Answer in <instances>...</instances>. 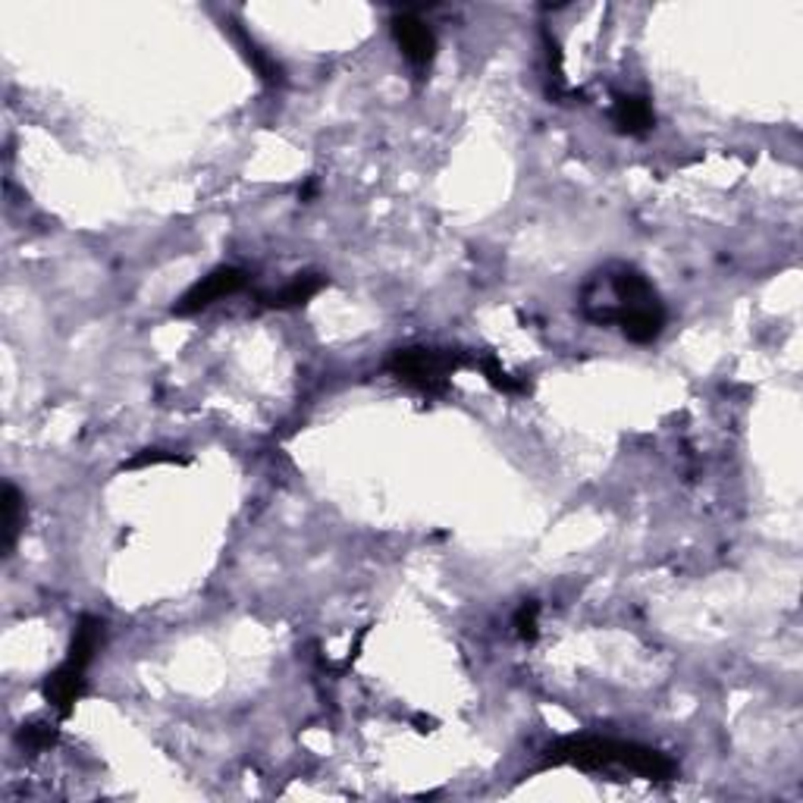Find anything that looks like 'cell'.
Masks as SVG:
<instances>
[{
	"mask_svg": "<svg viewBox=\"0 0 803 803\" xmlns=\"http://www.w3.org/2000/svg\"><path fill=\"white\" fill-rule=\"evenodd\" d=\"M101 644H105V622H101L98 615H82V618L76 622V631H72L67 660L76 665H82V668H88V665L95 663V656H98Z\"/></svg>",
	"mask_w": 803,
	"mask_h": 803,
	"instance_id": "9",
	"label": "cell"
},
{
	"mask_svg": "<svg viewBox=\"0 0 803 803\" xmlns=\"http://www.w3.org/2000/svg\"><path fill=\"white\" fill-rule=\"evenodd\" d=\"M327 286H330V280H327L324 274H298V277H293L282 289H277V293L258 296V301H261L264 308H274V311H289V308L308 305V301L320 296Z\"/></svg>",
	"mask_w": 803,
	"mask_h": 803,
	"instance_id": "7",
	"label": "cell"
},
{
	"mask_svg": "<svg viewBox=\"0 0 803 803\" xmlns=\"http://www.w3.org/2000/svg\"><path fill=\"white\" fill-rule=\"evenodd\" d=\"M546 763L549 766H577L596 772V769H628L641 779L650 782H672L678 775L675 760H668L665 753L644 747V744H631V741H612V737H562L556 744L546 747Z\"/></svg>",
	"mask_w": 803,
	"mask_h": 803,
	"instance_id": "2",
	"label": "cell"
},
{
	"mask_svg": "<svg viewBox=\"0 0 803 803\" xmlns=\"http://www.w3.org/2000/svg\"><path fill=\"white\" fill-rule=\"evenodd\" d=\"M472 358L465 349H437V346H408L396 349L386 358V370L399 384L418 389L424 396H446L453 384L455 370L472 367Z\"/></svg>",
	"mask_w": 803,
	"mask_h": 803,
	"instance_id": "3",
	"label": "cell"
},
{
	"mask_svg": "<svg viewBox=\"0 0 803 803\" xmlns=\"http://www.w3.org/2000/svg\"><path fill=\"white\" fill-rule=\"evenodd\" d=\"M86 672L88 668H82V665L63 660V663L57 665L51 675L44 678L41 694H44V700H48L53 710L60 713V718H70L72 710H76V703L86 697L88 691Z\"/></svg>",
	"mask_w": 803,
	"mask_h": 803,
	"instance_id": "6",
	"label": "cell"
},
{
	"mask_svg": "<svg viewBox=\"0 0 803 803\" xmlns=\"http://www.w3.org/2000/svg\"><path fill=\"white\" fill-rule=\"evenodd\" d=\"M245 286H248V274H245V270H239V267H217V270H210L208 277H201L186 296L176 301L174 315L176 317L198 315V311L210 308L214 301L242 293Z\"/></svg>",
	"mask_w": 803,
	"mask_h": 803,
	"instance_id": "4",
	"label": "cell"
},
{
	"mask_svg": "<svg viewBox=\"0 0 803 803\" xmlns=\"http://www.w3.org/2000/svg\"><path fill=\"white\" fill-rule=\"evenodd\" d=\"M22 527H26V499L13 484H7L3 487V556L13 553Z\"/></svg>",
	"mask_w": 803,
	"mask_h": 803,
	"instance_id": "11",
	"label": "cell"
},
{
	"mask_svg": "<svg viewBox=\"0 0 803 803\" xmlns=\"http://www.w3.org/2000/svg\"><path fill=\"white\" fill-rule=\"evenodd\" d=\"M239 41H242V48H245V57H248V63L258 70V76H261L264 82H270V86H280L282 82V70H280V63L270 57V53L264 51L261 44L255 41V38H248L245 32H239Z\"/></svg>",
	"mask_w": 803,
	"mask_h": 803,
	"instance_id": "12",
	"label": "cell"
},
{
	"mask_svg": "<svg viewBox=\"0 0 803 803\" xmlns=\"http://www.w3.org/2000/svg\"><path fill=\"white\" fill-rule=\"evenodd\" d=\"M151 465H189V458L176 453H163V449H145V453H139L136 458H129L122 468L139 472V468H151Z\"/></svg>",
	"mask_w": 803,
	"mask_h": 803,
	"instance_id": "15",
	"label": "cell"
},
{
	"mask_svg": "<svg viewBox=\"0 0 803 803\" xmlns=\"http://www.w3.org/2000/svg\"><path fill=\"white\" fill-rule=\"evenodd\" d=\"M17 741L26 747V751L41 753L57 744V728L51 725H41V722H32V725H22L17 734Z\"/></svg>",
	"mask_w": 803,
	"mask_h": 803,
	"instance_id": "14",
	"label": "cell"
},
{
	"mask_svg": "<svg viewBox=\"0 0 803 803\" xmlns=\"http://www.w3.org/2000/svg\"><path fill=\"white\" fill-rule=\"evenodd\" d=\"M472 367H477V370H480V374H484V377L489 380V386H496V389H499V393H506V396H522V393L531 389L527 380H522V377H512L506 367L499 365V358H496L493 351H480V355H474Z\"/></svg>",
	"mask_w": 803,
	"mask_h": 803,
	"instance_id": "10",
	"label": "cell"
},
{
	"mask_svg": "<svg viewBox=\"0 0 803 803\" xmlns=\"http://www.w3.org/2000/svg\"><path fill=\"white\" fill-rule=\"evenodd\" d=\"M599 286H606L612 301H599V298H584V315L591 317L599 327H622L625 339L646 346L656 343L665 330V308L656 289L650 286L641 270L634 267H618L603 277H596Z\"/></svg>",
	"mask_w": 803,
	"mask_h": 803,
	"instance_id": "1",
	"label": "cell"
},
{
	"mask_svg": "<svg viewBox=\"0 0 803 803\" xmlns=\"http://www.w3.org/2000/svg\"><path fill=\"white\" fill-rule=\"evenodd\" d=\"M612 126L622 136H646L656 126V110L644 95H618L612 101Z\"/></svg>",
	"mask_w": 803,
	"mask_h": 803,
	"instance_id": "8",
	"label": "cell"
},
{
	"mask_svg": "<svg viewBox=\"0 0 803 803\" xmlns=\"http://www.w3.org/2000/svg\"><path fill=\"white\" fill-rule=\"evenodd\" d=\"M393 36L405 53V60L415 70H427L437 57V36L418 13H396L393 17Z\"/></svg>",
	"mask_w": 803,
	"mask_h": 803,
	"instance_id": "5",
	"label": "cell"
},
{
	"mask_svg": "<svg viewBox=\"0 0 803 803\" xmlns=\"http://www.w3.org/2000/svg\"><path fill=\"white\" fill-rule=\"evenodd\" d=\"M515 634L522 637L524 644H534L537 634H541V603L537 599H524L522 609L515 612Z\"/></svg>",
	"mask_w": 803,
	"mask_h": 803,
	"instance_id": "13",
	"label": "cell"
}]
</instances>
